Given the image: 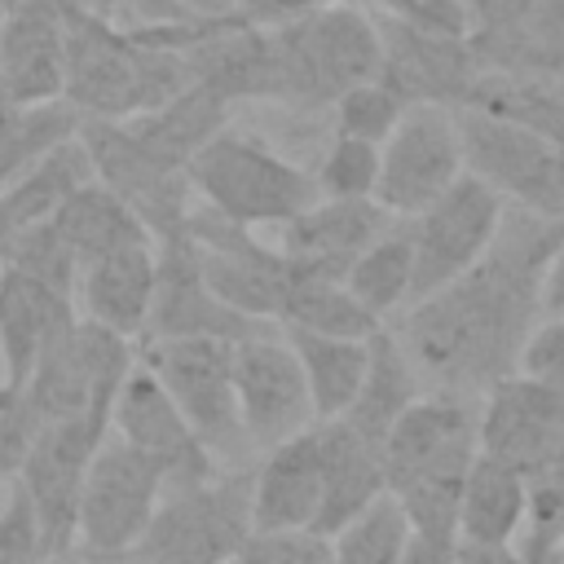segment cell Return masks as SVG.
Masks as SVG:
<instances>
[{"instance_id":"20","label":"cell","mask_w":564,"mask_h":564,"mask_svg":"<svg viewBox=\"0 0 564 564\" xmlns=\"http://www.w3.org/2000/svg\"><path fill=\"white\" fill-rule=\"evenodd\" d=\"M62 97V0H0V101Z\"/></svg>"},{"instance_id":"26","label":"cell","mask_w":564,"mask_h":564,"mask_svg":"<svg viewBox=\"0 0 564 564\" xmlns=\"http://www.w3.org/2000/svg\"><path fill=\"white\" fill-rule=\"evenodd\" d=\"M119 123L132 132V141H137L150 159H159L163 167L185 172V163L194 159V150L229 123V106H225L216 93H207L203 84L189 79V84H185L176 97H167L163 106L141 110V115L119 119Z\"/></svg>"},{"instance_id":"14","label":"cell","mask_w":564,"mask_h":564,"mask_svg":"<svg viewBox=\"0 0 564 564\" xmlns=\"http://www.w3.org/2000/svg\"><path fill=\"white\" fill-rule=\"evenodd\" d=\"M79 141L93 159V176L137 212V220L154 242L185 229L194 207L189 203L194 189L185 172L150 159L119 119H79Z\"/></svg>"},{"instance_id":"31","label":"cell","mask_w":564,"mask_h":564,"mask_svg":"<svg viewBox=\"0 0 564 564\" xmlns=\"http://www.w3.org/2000/svg\"><path fill=\"white\" fill-rule=\"evenodd\" d=\"M282 339L291 344L308 397H313V419H335L348 410L361 370H366V339H344V335H317L304 326H278Z\"/></svg>"},{"instance_id":"23","label":"cell","mask_w":564,"mask_h":564,"mask_svg":"<svg viewBox=\"0 0 564 564\" xmlns=\"http://www.w3.org/2000/svg\"><path fill=\"white\" fill-rule=\"evenodd\" d=\"M75 317H79V308L70 295H62L26 273L0 269V366H4L0 392L18 397L35 357L44 352V344H53Z\"/></svg>"},{"instance_id":"34","label":"cell","mask_w":564,"mask_h":564,"mask_svg":"<svg viewBox=\"0 0 564 564\" xmlns=\"http://www.w3.org/2000/svg\"><path fill=\"white\" fill-rule=\"evenodd\" d=\"M75 132H79V110L66 106L62 97L26 101V106L0 101V185Z\"/></svg>"},{"instance_id":"11","label":"cell","mask_w":564,"mask_h":564,"mask_svg":"<svg viewBox=\"0 0 564 564\" xmlns=\"http://www.w3.org/2000/svg\"><path fill=\"white\" fill-rule=\"evenodd\" d=\"M463 176V150L454 128V106L414 101L397 119V128L379 141V176H375V203L410 220L432 198H441Z\"/></svg>"},{"instance_id":"36","label":"cell","mask_w":564,"mask_h":564,"mask_svg":"<svg viewBox=\"0 0 564 564\" xmlns=\"http://www.w3.org/2000/svg\"><path fill=\"white\" fill-rule=\"evenodd\" d=\"M0 269L26 273V278H35V282H44V286H53V291L75 300L79 260H75V251L66 247V238L57 234V225L48 216L0 238Z\"/></svg>"},{"instance_id":"17","label":"cell","mask_w":564,"mask_h":564,"mask_svg":"<svg viewBox=\"0 0 564 564\" xmlns=\"http://www.w3.org/2000/svg\"><path fill=\"white\" fill-rule=\"evenodd\" d=\"M110 432L123 436L145 458H154L167 489L198 485L220 471L212 463V454L203 449V441L194 436V427L185 423V414L176 410V401L167 397V388L141 361L128 366V375L110 401Z\"/></svg>"},{"instance_id":"27","label":"cell","mask_w":564,"mask_h":564,"mask_svg":"<svg viewBox=\"0 0 564 564\" xmlns=\"http://www.w3.org/2000/svg\"><path fill=\"white\" fill-rule=\"evenodd\" d=\"M419 392H423V383H419V375H414L397 330L379 326V330L366 335V370H361V383H357V392H352V401H348V410L339 419L348 427H357L370 445L383 449L388 427L397 423V414Z\"/></svg>"},{"instance_id":"8","label":"cell","mask_w":564,"mask_h":564,"mask_svg":"<svg viewBox=\"0 0 564 564\" xmlns=\"http://www.w3.org/2000/svg\"><path fill=\"white\" fill-rule=\"evenodd\" d=\"M132 361H137L132 339H123L88 317H75L53 344H44V352L35 357L18 397L35 414V423L84 414V410L110 414V401Z\"/></svg>"},{"instance_id":"13","label":"cell","mask_w":564,"mask_h":564,"mask_svg":"<svg viewBox=\"0 0 564 564\" xmlns=\"http://www.w3.org/2000/svg\"><path fill=\"white\" fill-rule=\"evenodd\" d=\"M185 234L198 247V264H203V282L242 317L256 322H273L282 313V291L291 278V264L282 251L264 247L247 225L225 220L212 207H189Z\"/></svg>"},{"instance_id":"46","label":"cell","mask_w":564,"mask_h":564,"mask_svg":"<svg viewBox=\"0 0 564 564\" xmlns=\"http://www.w3.org/2000/svg\"><path fill=\"white\" fill-rule=\"evenodd\" d=\"M189 22H220V18H238L242 0H172Z\"/></svg>"},{"instance_id":"33","label":"cell","mask_w":564,"mask_h":564,"mask_svg":"<svg viewBox=\"0 0 564 564\" xmlns=\"http://www.w3.org/2000/svg\"><path fill=\"white\" fill-rule=\"evenodd\" d=\"M410 273H414V247H410V225L392 220L370 247L357 251V260L344 273L348 295L370 313L388 317L401 300H410Z\"/></svg>"},{"instance_id":"48","label":"cell","mask_w":564,"mask_h":564,"mask_svg":"<svg viewBox=\"0 0 564 564\" xmlns=\"http://www.w3.org/2000/svg\"><path fill=\"white\" fill-rule=\"evenodd\" d=\"M370 4H375V13H383V18H401L414 0H370Z\"/></svg>"},{"instance_id":"29","label":"cell","mask_w":564,"mask_h":564,"mask_svg":"<svg viewBox=\"0 0 564 564\" xmlns=\"http://www.w3.org/2000/svg\"><path fill=\"white\" fill-rule=\"evenodd\" d=\"M84 181H93V159L75 137L57 141L48 154H40L35 163H26L18 176H9L0 185V238L22 229V225H35L44 216H53L62 207V198L70 189H79Z\"/></svg>"},{"instance_id":"42","label":"cell","mask_w":564,"mask_h":564,"mask_svg":"<svg viewBox=\"0 0 564 564\" xmlns=\"http://www.w3.org/2000/svg\"><path fill=\"white\" fill-rule=\"evenodd\" d=\"M35 414L22 405V397H9L0 392V480H13L18 476V463L35 436Z\"/></svg>"},{"instance_id":"9","label":"cell","mask_w":564,"mask_h":564,"mask_svg":"<svg viewBox=\"0 0 564 564\" xmlns=\"http://www.w3.org/2000/svg\"><path fill=\"white\" fill-rule=\"evenodd\" d=\"M454 128L463 167L502 194V203L546 216L564 212V150L551 137L476 106H454Z\"/></svg>"},{"instance_id":"40","label":"cell","mask_w":564,"mask_h":564,"mask_svg":"<svg viewBox=\"0 0 564 564\" xmlns=\"http://www.w3.org/2000/svg\"><path fill=\"white\" fill-rule=\"evenodd\" d=\"M516 370L564 397V317H538V326L520 348Z\"/></svg>"},{"instance_id":"5","label":"cell","mask_w":564,"mask_h":564,"mask_svg":"<svg viewBox=\"0 0 564 564\" xmlns=\"http://www.w3.org/2000/svg\"><path fill=\"white\" fill-rule=\"evenodd\" d=\"M137 361L167 388L203 449L216 467H251L260 454L242 427L238 392H234V339L216 335H176V339H141Z\"/></svg>"},{"instance_id":"43","label":"cell","mask_w":564,"mask_h":564,"mask_svg":"<svg viewBox=\"0 0 564 564\" xmlns=\"http://www.w3.org/2000/svg\"><path fill=\"white\" fill-rule=\"evenodd\" d=\"M401 564H458V538H432V533H405Z\"/></svg>"},{"instance_id":"50","label":"cell","mask_w":564,"mask_h":564,"mask_svg":"<svg viewBox=\"0 0 564 564\" xmlns=\"http://www.w3.org/2000/svg\"><path fill=\"white\" fill-rule=\"evenodd\" d=\"M93 564H132L128 555H119V560H93Z\"/></svg>"},{"instance_id":"4","label":"cell","mask_w":564,"mask_h":564,"mask_svg":"<svg viewBox=\"0 0 564 564\" xmlns=\"http://www.w3.org/2000/svg\"><path fill=\"white\" fill-rule=\"evenodd\" d=\"M185 181L203 198V207L247 229L286 225L295 212L322 198L308 167L282 159L251 132H234L229 123L194 150V159L185 163Z\"/></svg>"},{"instance_id":"28","label":"cell","mask_w":564,"mask_h":564,"mask_svg":"<svg viewBox=\"0 0 564 564\" xmlns=\"http://www.w3.org/2000/svg\"><path fill=\"white\" fill-rule=\"evenodd\" d=\"M524 494H529L524 471L476 449L458 494V542H476V546L516 542L524 524Z\"/></svg>"},{"instance_id":"2","label":"cell","mask_w":564,"mask_h":564,"mask_svg":"<svg viewBox=\"0 0 564 564\" xmlns=\"http://www.w3.org/2000/svg\"><path fill=\"white\" fill-rule=\"evenodd\" d=\"M185 84L181 48L145 40L79 0H62V101L75 106L79 119H132Z\"/></svg>"},{"instance_id":"3","label":"cell","mask_w":564,"mask_h":564,"mask_svg":"<svg viewBox=\"0 0 564 564\" xmlns=\"http://www.w3.org/2000/svg\"><path fill=\"white\" fill-rule=\"evenodd\" d=\"M273 101L295 110H322L344 88L375 79L383 48L379 26L361 4H317L300 18L269 26Z\"/></svg>"},{"instance_id":"12","label":"cell","mask_w":564,"mask_h":564,"mask_svg":"<svg viewBox=\"0 0 564 564\" xmlns=\"http://www.w3.org/2000/svg\"><path fill=\"white\" fill-rule=\"evenodd\" d=\"M502 216V194H494L480 176L463 167V176L432 198L419 216H410V247H414V273H410V295L423 300L467 273L494 242Z\"/></svg>"},{"instance_id":"44","label":"cell","mask_w":564,"mask_h":564,"mask_svg":"<svg viewBox=\"0 0 564 564\" xmlns=\"http://www.w3.org/2000/svg\"><path fill=\"white\" fill-rule=\"evenodd\" d=\"M317 4H330V0H242V13L247 22H260V26H273V22H286V18H300Z\"/></svg>"},{"instance_id":"22","label":"cell","mask_w":564,"mask_h":564,"mask_svg":"<svg viewBox=\"0 0 564 564\" xmlns=\"http://www.w3.org/2000/svg\"><path fill=\"white\" fill-rule=\"evenodd\" d=\"M322 502V449L313 423L278 445L251 467V533L308 529Z\"/></svg>"},{"instance_id":"39","label":"cell","mask_w":564,"mask_h":564,"mask_svg":"<svg viewBox=\"0 0 564 564\" xmlns=\"http://www.w3.org/2000/svg\"><path fill=\"white\" fill-rule=\"evenodd\" d=\"M229 564H335V555H330V538H317L308 529H282V533H247V542Z\"/></svg>"},{"instance_id":"18","label":"cell","mask_w":564,"mask_h":564,"mask_svg":"<svg viewBox=\"0 0 564 564\" xmlns=\"http://www.w3.org/2000/svg\"><path fill=\"white\" fill-rule=\"evenodd\" d=\"M564 445V397L520 370L489 383L476 414V449L524 471V480Z\"/></svg>"},{"instance_id":"24","label":"cell","mask_w":564,"mask_h":564,"mask_svg":"<svg viewBox=\"0 0 564 564\" xmlns=\"http://www.w3.org/2000/svg\"><path fill=\"white\" fill-rule=\"evenodd\" d=\"M150 295H154V242H128L79 264V278H75L79 317L123 339H141Z\"/></svg>"},{"instance_id":"37","label":"cell","mask_w":564,"mask_h":564,"mask_svg":"<svg viewBox=\"0 0 564 564\" xmlns=\"http://www.w3.org/2000/svg\"><path fill=\"white\" fill-rule=\"evenodd\" d=\"M401 115H405V97L397 88H388L379 75L344 88L330 101L335 132H348V137H361V141H375V145L397 128Z\"/></svg>"},{"instance_id":"15","label":"cell","mask_w":564,"mask_h":564,"mask_svg":"<svg viewBox=\"0 0 564 564\" xmlns=\"http://www.w3.org/2000/svg\"><path fill=\"white\" fill-rule=\"evenodd\" d=\"M234 392L242 427L256 449H269L313 423L304 370L278 326L234 339Z\"/></svg>"},{"instance_id":"1","label":"cell","mask_w":564,"mask_h":564,"mask_svg":"<svg viewBox=\"0 0 564 564\" xmlns=\"http://www.w3.org/2000/svg\"><path fill=\"white\" fill-rule=\"evenodd\" d=\"M560 242L564 212L546 216L502 203L489 251L441 291L414 300L397 330L419 383L476 401L489 383L511 375L542 317L538 282Z\"/></svg>"},{"instance_id":"41","label":"cell","mask_w":564,"mask_h":564,"mask_svg":"<svg viewBox=\"0 0 564 564\" xmlns=\"http://www.w3.org/2000/svg\"><path fill=\"white\" fill-rule=\"evenodd\" d=\"M44 546H40V524L35 511L26 502V494L13 485L0 511V564H44Z\"/></svg>"},{"instance_id":"19","label":"cell","mask_w":564,"mask_h":564,"mask_svg":"<svg viewBox=\"0 0 564 564\" xmlns=\"http://www.w3.org/2000/svg\"><path fill=\"white\" fill-rule=\"evenodd\" d=\"M379 26V79L388 88H397L405 97V106L414 101H436V106H463L480 66L471 57L467 40L454 35H427L401 18H375Z\"/></svg>"},{"instance_id":"49","label":"cell","mask_w":564,"mask_h":564,"mask_svg":"<svg viewBox=\"0 0 564 564\" xmlns=\"http://www.w3.org/2000/svg\"><path fill=\"white\" fill-rule=\"evenodd\" d=\"M44 564H93V560H88L84 551H75V546H70V551H62V555H48Z\"/></svg>"},{"instance_id":"6","label":"cell","mask_w":564,"mask_h":564,"mask_svg":"<svg viewBox=\"0 0 564 564\" xmlns=\"http://www.w3.org/2000/svg\"><path fill=\"white\" fill-rule=\"evenodd\" d=\"M251 533V467L163 489L150 524L132 542V564H229Z\"/></svg>"},{"instance_id":"16","label":"cell","mask_w":564,"mask_h":564,"mask_svg":"<svg viewBox=\"0 0 564 564\" xmlns=\"http://www.w3.org/2000/svg\"><path fill=\"white\" fill-rule=\"evenodd\" d=\"M273 322L242 317L229 308L207 282L198 264L194 238L181 229L172 238L154 242V295L145 313L141 339H176V335H216V339H247L256 330H269Z\"/></svg>"},{"instance_id":"30","label":"cell","mask_w":564,"mask_h":564,"mask_svg":"<svg viewBox=\"0 0 564 564\" xmlns=\"http://www.w3.org/2000/svg\"><path fill=\"white\" fill-rule=\"evenodd\" d=\"M48 220L57 225V234L66 238V247L75 251L79 264H88L115 247H128V242H154L145 234V225L137 220V212L119 194H110L97 176L84 181L79 189H70Z\"/></svg>"},{"instance_id":"7","label":"cell","mask_w":564,"mask_h":564,"mask_svg":"<svg viewBox=\"0 0 564 564\" xmlns=\"http://www.w3.org/2000/svg\"><path fill=\"white\" fill-rule=\"evenodd\" d=\"M163 471L154 458L132 449L123 436L106 432L79 489L75 507V551L88 560H119L132 551L163 498Z\"/></svg>"},{"instance_id":"47","label":"cell","mask_w":564,"mask_h":564,"mask_svg":"<svg viewBox=\"0 0 564 564\" xmlns=\"http://www.w3.org/2000/svg\"><path fill=\"white\" fill-rule=\"evenodd\" d=\"M458 564H524L520 551L507 546H476V542H458Z\"/></svg>"},{"instance_id":"45","label":"cell","mask_w":564,"mask_h":564,"mask_svg":"<svg viewBox=\"0 0 564 564\" xmlns=\"http://www.w3.org/2000/svg\"><path fill=\"white\" fill-rule=\"evenodd\" d=\"M538 308H542V317H564V242L555 247V256H551L546 269H542Z\"/></svg>"},{"instance_id":"38","label":"cell","mask_w":564,"mask_h":564,"mask_svg":"<svg viewBox=\"0 0 564 564\" xmlns=\"http://www.w3.org/2000/svg\"><path fill=\"white\" fill-rule=\"evenodd\" d=\"M375 176H379V145L348 132H335L322 163L313 167L322 198H370Z\"/></svg>"},{"instance_id":"21","label":"cell","mask_w":564,"mask_h":564,"mask_svg":"<svg viewBox=\"0 0 564 564\" xmlns=\"http://www.w3.org/2000/svg\"><path fill=\"white\" fill-rule=\"evenodd\" d=\"M397 216H388L375 198H313L282 225V256L300 273L344 278L361 247H370Z\"/></svg>"},{"instance_id":"10","label":"cell","mask_w":564,"mask_h":564,"mask_svg":"<svg viewBox=\"0 0 564 564\" xmlns=\"http://www.w3.org/2000/svg\"><path fill=\"white\" fill-rule=\"evenodd\" d=\"M106 432H110L106 410L66 414V419H48L35 427L13 485L26 494V502L35 511L44 555H62L75 546V507H79L84 471Z\"/></svg>"},{"instance_id":"25","label":"cell","mask_w":564,"mask_h":564,"mask_svg":"<svg viewBox=\"0 0 564 564\" xmlns=\"http://www.w3.org/2000/svg\"><path fill=\"white\" fill-rule=\"evenodd\" d=\"M317 449H322V502L308 524V533L330 538L339 533L370 498H379L383 485V454L370 445L357 427H348L339 414L335 419H313Z\"/></svg>"},{"instance_id":"35","label":"cell","mask_w":564,"mask_h":564,"mask_svg":"<svg viewBox=\"0 0 564 564\" xmlns=\"http://www.w3.org/2000/svg\"><path fill=\"white\" fill-rule=\"evenodd\" d=\"M405 533H410V520L401 502L383 489L339 533H330V555L335 564H401Z\"/></svg>"},{"instance_id":"32","label":"cell","mask_w":564,"mask_h":564,"mask_svg":"<svg viewBox=\"0 0 564 564\" xmlns=\"http://www.w3.org/2000/svg\"><path fill=\"white\" fill-rule=\"evenodd\" d=\"M291 264V260H286ZM278 326H304L317 335H344V339H366L383 322L370 317L344 286V278H322V273H300L291 264L286 291H282V313Z\"/></svg>"}]
</instances>
